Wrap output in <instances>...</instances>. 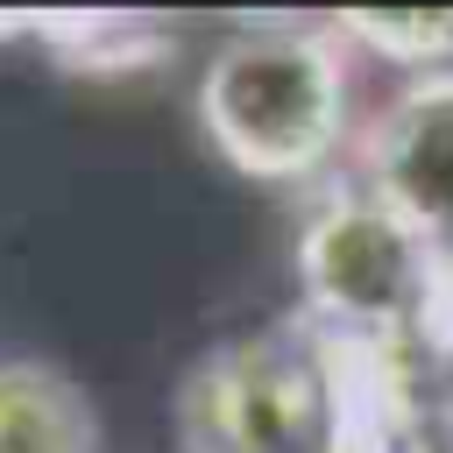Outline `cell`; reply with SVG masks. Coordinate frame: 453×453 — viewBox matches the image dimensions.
I'll return each instance as SVG.
<instances>
[{"mask_svg": "<svg viewBox=\"0 0 453 453\" xmlns=\"http://www.w3.org/2000/svg\"><path fill=\"white\" fill-rule=\"evenodd\" d=\"M425 354H446L453 361V248H425V269H418V304H411V326H403Z\"/></svg>", "mask_w": 453, "mask_h": 453, "instance_id": "cell-8", "label": "cell"}, {"mask_svg": "<svg viewBox=\"0 0 453 453\" xmlns=\"http://www.w3.org/2000/svg\"><path fill=\"white\" fill-rule=\"evenodd\" d=\"M340 42H361L418 78L453 57V14H396V21L389 14H340Z\"/></svg>", "mask_w": 453, "mask_h": 453, "instance_id": "cell-7", "label": "cell"}, {"mask_svg": "<svg viewBox=\"0 0 453 453\" xmlns=\"http://www.w3.org/2000/svg\"><path fill=\"white\" fill-rule=\"evenodd\" d=\"M0 453H92L85 396L35 361H7L0 368Z\"/></svg>", "mask_w": 453, "mask_h": 453, "instance_id": "cell-6", "label": "cell"}, {"mask_svg": "<svg viewBox=\"0 0 453 453\" xmlns=\"http://www.w3.org/2000/svg\"><path fill=\"white\" fill-rule=\"evenodd\" d=\"M446 439H453V411H446Z\"/></svg>", "mask_w": 453, "mask_h": 453, "instance_id": "cell-9", "label": "cell"}, {"mask_svg": "<svg viewBox=\"0 0 453 453\" xmlns=\"http://www.w3.org/2000/svg\"><path fill=\"white\" fill-rule=\"evenodd\" d=\"M368 198L389 205L425 248H453V71H418L361 142Z\"/></svg>", "mask_w": 453, "mask_h": 453, "instance_id": "cell-3", "label": "cell"}, {"mask_svg": "<svg viewBox=\"0 0 453 453\" xmlns=\"http://www.w3.org/2000/svg\"><path fill=\"white\" fill-rule=\"evenodd\" d=\"M319 411L311 361L276 340H248L212 354L184 389V439L191 453H290L297 425Z\"/></svg>", "mask_w": 453, "mask_h": 453, "instance_id": "cell-4", "label": "cell"}, {"mask_svg": "<svg viewBox=\"0 0 453 453\" xmlns=\"http://www.w3.org/2000/svg\"><path fill=\"white\" fill-rule=\"evenodd\" d=\"M418 269H425V241L368 191L326 198L304 219L297 283L311 297L319 333H396L403 340L411 304H418Z\"/></svg>", "mask_w": 453, "mask_h": 453, "instance_id": "cell-2", "label": "cell"}, {"mask_svg": "<svg viewBox=\"0 0 453 453\" xmlns=\"http://www.w3.org/2000/svg\"><path fill=\"white\" fill-rule=\"evenodd\" d=\"M311 382H319L326 453H432L396 333H319Z\"/></svg>", "mask_w": 453, "mask_h": 453, "instance_id": "cell-5", "label": "cell"}, {"mask_svg": "<svg viewBox=\"0 0 453 453\" xmlns=\"http://www.w3.org/2000/svg\"><path fill=\"white\" fill-rule=\"evenodd\" d=\"M205 142L255 184H297L347 142V50L340 28L255 21L226 35L198 78Z\"/></svg>", "mask_w": 453, "mask_h": 453, "instance_id": "cell-1", "label": "cell"}]
</instances>
